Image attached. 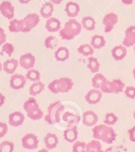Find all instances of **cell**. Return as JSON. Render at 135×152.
Returning a JSON list of instances; mask_svg holds the SVG:
<instances>
[{"label":"cell","instance_id":"48","mask_svg":"<svg viewBox=\"0 0 135 152\" xmlns=\"http://www.w3.org/2000/svg\"><path fill=\"white\" fill-rule=\"evenodd\" d=\"M4 102V96L1 94V104H0V105H1V106H2Z\"/></svg>","mask_w":135,"mask_h":152},{"label":"cell","instance_id":"23","mask_svg":"<svg viewBox=\"0 0 135 152\" xmlns=\"http://www.w3.org/2000/svg\"><path fill=\"white\" fill-rule=\"evenodd\" d=\"M70 56L69 50L66 47H59L54 52V57L58 62H65Z\"/></svg>","mask_w":135,"mask_h":152},{"label":"cell","instance_id":"9","mask_svg":"<svg viewBox=\"0 0 135 152\" xmlns=\"http://www.w3.org/2000/svg\"><path fill=\"white\" fill-rule=\"evenodd\" d=\"M27 78L25 76L22 74H12L10 80V87L14 90H19L21 88H23L24 86L26 84Z\"/></svg>","mask_w":135,"mask_h":152},{"label":"cell","instance_id":"37","mask_svg":"<svg viewBox=\"0 0 135 152\" xmlns=\"http://www.w3.org/2000/svg\"><path fill=\"white\" fill-rule=\"evenodd\" d=\"M14 144L10 141H3L0 144V152H13Z\"/></svg>","mask_w":135,"mask_h":152},{"label":"cell","instance_id":"19","mask_svg":"<svg viewBox=\"0 0 135 152\" xmlns=\"http://www.w3.org/2000/svg\"><path fill=\"white\" fill-rule=\"evenodd\" d=\"M44 143L47 150H52L56 148L59 143V139L55 134L47 133L44 137Z\"/></svg>","mask_w":135,"mask_h":152},{"label":"cell","instance_id":"25","mask_svg":"<svg viewBox=\"0 0 135 152\" xmlns=\"http://www.w3.org/2000/svg\"><path fill=\"white\" fill-rule=\"evenodd\" d=\"M62 117L63 121L65 122L66 123H68L69 127L75 126L76 124H77V123H79L80 119V117H79V116L73 114L70 112H65V111H64Z\"/></svg>","mask_w":135,"mask_h":152},{"label":"cell","instance_id":"26","mask_svg":"<svg viewBox=\"0 0 135 152\" xmlns=\"http://www.w3.org/2000/svg\"><path fill=\"white\" fill-rule=\"evenodd\" d=\"M53 12V4L51 1H47L40 8V15L43 18L49 19L51 17Z\"/></svg>","mask_w":135,"mask_h":152},{"label":"cell","instance_id":"30","mask_svg":"<svg viewBox=\"0 0 135 152\" xmlns=\"http://www.w3.org/2000/svg\"><path fill=\"white\" fill-rule=\"evenodd\" d=\"M81 24L83 28H85L87 31H91L95 29L96 22H95L94 19L91 16H85L82 19Z\"/></svg>","mask_w":135,"mask_h":152},{"label":"cell","instance_id":"18","mask_svg":"<svg viewBox=\"0 0 135 152\" xmlns=\"http://www.w3.org/2000/svg\"><path fill=\"white\" fill-rule=\"evenodd\" d=\"M63 137L65 141L70 142V143H74L77 141L78 138V131H77V126H72V127H68L64 131Z\"/></svg>","mask_w":135,"mask_h":152},{"label":"cell","instance_id":"14","mask_svg":"<svg viewBox=\"0 0 135 152\" xmlns=\"http://www.w3.org/2000/svg\"><path fill=\"white\" fill-rule=\"evenodd\" d=\"M98 115L93 111H87L82 114V124L88 127L95 126L98 122Z\"/></svg>","mask_w":135,"mask_h":152},{"label":"cell","instance_id":"49","mask_svg":"<svg viewBox=\"0 0 135 152\" xmlns=\"http://www.w3.org/2000/svg\"><path fill=\"white\" fill-rule=\"evenodd\" d=\"M49 150H47V148H42V149L39 150V151H38L37 152H48Z\"/></svg>","mask_w":135,"mask_h":152},{"label":"cell","instance_id":"11","mask_svg":"<svg viewBox=\"0 0 135 152\" xmlns=\"http://www.w3.org/2000/svg\"><path fill=\"white\" fill-rule=\"evenodd\" d=\"M102 96V92L99 89H90L85 96V99L90 105H96L100 102Z\"/></svg>","mask_w":135,"mask_h":152},{"label":"cell","instance_id":"10","mask_svg":"<svg viewBox=\"0 0 135 152\" xmlns=\"http://www.w3.org/2000/svg\"><path fill=\"white\" fill-rule=\"evenodd\" d=\"M35 56L31 53H27L22 55L19 57V65L25 70H30L34 68V65H35Z\"/></svg>","mask_w":135,"mask_h":152},{"label":"cell","instance_id":"51","mask_svg":"<svg viewBox=\"0 0 135 152\" xmlns=\"http://www.w3.org/2000/svg\"><path fill=\"white\" fill-rule=\"evenodd\" d=\"M133 116H134V118L135 119V111H134V114H133Z\"/></svg>","mask_w":135,"mask_h":152},{"label":"cell","instance_id":"13","mask_svg":"<svg viewBox=\"0 0 135 152\" xmlns=\"http://www.w3.org/2000/svg\"><path fill=\"white\" fill-rule=\"evenodd\" d=\"M123 45L126 48L135 45V25L128 27L126 30L125 38L123 41Z\"/></svg>","mask_w":135,"mask_h":152},{"label":"cell","instance_id":"32","mask_svg":"<svg viewBox=\"0 0 135 152\" xmlns=\"http://www.w3.org/2000/svg\"><path fill=\"white\" fill-rule=\"evenodd\" d=\"M77 50H78V52L80 54H82L85 57L92 56L93 54V53H94V48L92 47L90 44L81 45L77 48Z\"/></svg>","mask_w":135,"mask_h":152},{"label":"cell","instance_id":"5","mask_svg":"<svg viewBox=\"0 0 135 152\" xmlns=\"http://www.w3.org/2000/svg\"><path fill=\"white\" fill-rule=\"evenodd\" d=\"M23 108L26 111L28 117L31 120H39L44 117L43 111L39 108L36 99L34 96H31L25 101L23 105Z\"/></svg>","mask_w":135,"mask_h":152},{"label":"cell","instance_id":"41","mask_svg":"<svg viewBox=\"0 0 135 152\" xmlns=\"http://www.w3.org/2000/svg\"><path fill=\"white\" fill-rule=\"evenodd\" d=\"M7 131H8V127L7 123L0 122V137L2 138L3 137L5 136Z\"/></svg>","mask_w":135,"mask_h":152},{"label":"cell","instance_id":"39","mask_svg":"<svg viewBox=\"0 0 135 152\" xmlns=\"http://www.w3.org/2000/svg\"><path fill=\"white\" fill-rule=\"evenodd\" d=\"M13 51H14V46H13V44H11V43H4L2 47H1V55H2L4 53L9 57H10L13 53Z\"/></svg>","mask_w":135,"mask_h":152},{"label":"cell","instance_id":"50","mask_svg":"<svg viewBox=\"0 0 135 152\" xmlns=\"http://www.w3.org/2000/svg\"><path fill=\"white\" fill-rule=\"evenodd\" d=\"M133 75H134V80H135V67L133 70Z\"/></svg>","mask_w":135,"mask_h":152},{"label":"cell","instance_id":"27","mask_svg":"<svg viewBox=\"0 0 135 152\" xmlns=\"http://www.w3.org/2000/svg\"><path fill=\"white\" fill-rule=\"evenodd\" d=\"M105 43L106 41L103 36L96 34L91 37L90 44L94 49H100L105 45Z\"/></svg>","mask_w":135,"mask_h":152},{"label":"cell","instance_id":"34","mask_svg":"<svg viewBox=\"0 0 135 152\" xmlns=\"http://www.w3.org/2000/svg\"><path fill=\"white\" fill-rule=\"evenodd\" d=\"M25 77L27 78V80L31 82H37L40 80L41 76H40V73L39 72V71L32 68V69L28 70L26 74H25Z\"/></svg>","mask_w":135,"mask_h":152},{"label":"cell","instance_id":"7","mask_svg":"<svg viewBox=\"0 0 135 152\" xmlns=\"http://www.w3.org/2000/svg\"><path fill=\"white\" fill-rule=\"evenodd\" d=\"M22 145L28 150H35L38 148L39 140L36 135L29 133L25 134L22 139Z\"/></svg>","mask_w":135,"mask_h":152},{"label":"cell","instance_id":"52","mask_svg":"<svg viewBox=\"0 0 135 152\" xmlns=\"http://www.w3.org/2000/svg\"><path fill=\"white\" fill-rule=\"evenodd\" d=\"M98 152H105V151H103V150H100V151H98Z\"/></svg>","mask_w":135,"mask_h":152},{"label":"cell","instance_id":"33","mask_svg":"<svg viewBox=\"0 0 135 152\" xmlns=\"http://www.w3.org/2000/svg\"><path fill=\"white\" fill-rule=\"evenodd\" d=\"M87 152H98L102 150V145L98 140H93L86 145Z\"/></svg>","mask_w":135,"mask_h":152},{"label":"cell","instance_id":"8","mask_svg":"<svg viewBox=\"0 0 135 152\" xmlns=\"http://www.w3.org/2000/svg\"><path fill=\"white\" fill-rule=\"evenodd\" d=\"M117 22H118V16L116 13H110L105 15L102 19V25L105 27V32H111Z\"/></svg>","mask_w":135,"mask_h":152},{"label":"cell","instance_id":"45","mask_svg":"<svg viewBox=\"0 0 135 152\" xmlns=\"http://www.w3.org/2000/svg\"><path fill=\"white\" fill-rule=\"evenodd\" d=\"M122 2L123 3V4H128V5H129V4H131L132 3H133L134 0H121Z\"/></svg>","mask_w":135,"mask_h":152},{"label":"cell","instance_id":"42","mask_svg":"<svg viewBox=\"0 0 135 152\" xmlns=\"http://www.w3.org/2000/svg\"><path fill=\"white\" fill-rule=\"evenodd\" d=\"M128 134L129 135V140H130V141L135 142V126L128 131Z\"/></svg>","mask_w":135,"mask_h":152},{"label":"cell","instance_id":"16","mask_svg":"<svg viewBox=\"0 0 135 152\" xmlns=\"http://www.w3.org/2000/svg\"><path fill=\"white\" fill-rule=\"evenodd\" d=\"M25 121V115L20 111H15L8 116V123L13 127H18L23 124Z\"/></svg>","mask_w":135,"mask_h":152},{"label":"cell","instance_id":"40","mask_svg":"<svg viewBox=\"0 0 135 152\" xmlns=\"http://www.w3.org/2000/svg\"><path fill=\"white\" fill-rule=\"evenodd\" d=\"M125 95L128 98L131 99H135V87L134 86H128L126 88L124 91Z\"/></svg>","mask_w":135,"mask_h":152},{"label":"cell","instance_id":"24","mask_svg":"<svg viewBox=\"0 0 135 152\" xmlns=\"http://www.w3.org/2000/svg\"><path fill=\"white\" fill-rule=\"evenodd\" d=\"M107 82H108V80L102 74H99V73H96L91 80L93 88L99 89V90L106 84Z\"/></svg>","mask_w":135,"mask_h":152},{"label":"cell","instance_id":"29","mask_svg":"<svg viewBox=\"0 0 135 152\" xmlns=\"http://www.w3.org/2000/svg\"><path fill=\"white\" fill-rule=\"evenodd\" d=\"M45 89V85L42 82L37 81L34 82L29 88V93L32 96H35L39 94L42 91Z\"/></svg>","mask_w":135,"mask_h":152},{"label":"cell","instance_id":"22","mask_svg":"<svg viewBox=\"0 0 135 152\" xmlns=\"http://www.w3.org/2000/svg\"><path fill=\"white\" fill-rule=\"evenodd\" d=\"M111 55L116 61H120L127 55V49L124 45L115 46L111 50Z\"/></svg>","mask_w":135,"mask_h":152},{"label":"cell","instance_id":"15","mask_svg":"<svg viewBox=\"0 0 135 152\" xmlns=\"http://www.w3.org/2000/svg\"><path fill=\"white\" fill-rule=\"evenodd\" d=\"M124 88V83L122 80H119V79L108 81L107 94H117L123 91Z\"/></svg>","mask_w":135,"mask_h":152},{"label":"cell","instance_id":"43","mask_svg":"<svg viewBox=\"0 0 135 152\" xmlns=\"http://www.w3.org/2000/svg\"><path fill=\"white\" fill-rule=\"evenodd\" d=\"M6 41V35L4 34V31L3 28H0V45H2L3 43Z\"/></svg>","mask_w":135,"mask_h":152},{"label":"cell","instance_id":"54","mask_svg":"<svg viewBox=\"0 0 135 152\" xmlns=\"http://www.w3.org/2000/svg\"><path fill=\"white\" fill-rule=\"evenodd\" d=\"M134 152H135V151H134Z\"/></svg>","mask_w":135,"mask_h":152},{"label":"cell","instance_id":"35","mask_svg":"<svg viewBox=\"0 0 135 152\" xmlns=\"http://www.w3.org/2000/svg\"><path fill=\"white\" fill-rule=\"evenodd\" d=\"M118 120V117L114 114V113H107L105 116V118L103 120L104 124H106L108 126H114Z\"/></svg>","mask_w":135,"mask_h":152},{"label":"cell","instance_id":"28","mask_svg":"<svg viewBox=\"0 0 135 152\" xmlns=\"http://www.w3.org/2000/svg\"><path fill=\"white\" fill-rule=\"evenodd\" d=\"M9 31L11 33L22 32L23 28V19H13L10 22L8 25Z\"/></svg>","mask_w":135,"mask_h":152},{"label":"cell","instance_id":"53","mask_svg":"<svg viewBox=\"0 0 135 152\" xmlns=\"http://www.w3.org/2000/svg\"><path fill=\"white\" fill-rule=\"evenodd\" d=\"M134 53H135V45H134Z\"/></svg>","mask_w":135,"mask_h":152},{"label":"cell","instance_id":"3","mask_svg":"<svg viewBox=\"0 0 135 152\" xmlns=\"http://www.w3.org/2000/svg\"><path fill=\"white\" fill-rule=\"evenodd\" d=\"M65 106L60 101H56L50 104L47 108V113L45 116V120L49 125L59 123L64 113Z\"/></svg>","mask_w":135,"mask_h":152},{"label":"cell","instance_id":"44","mask_svg":"<svg viewBox=\"0 0 135 152\" xmlns=\"http://www.w3.org/2000/svg\"><path fill=\"white\" fill-rule=\"evenodd\" d=\"M105 152H120V149H119V148H117V147L111 146L107 148L105 151Z\"/></svg>","mask_w":135,"mask_h":152},{"label":"cell","instance_id":"31","mask_svg":"<svg viewBox=\"0 0 135 152\" xmlns=\"http://www.w3.org/2000/svg\"><path fill=\"white\" fill-rule=\"evenodd\" d=\"M99 62H98V59L96 57L93 56H90L88 58V68L90 70V71L93 74H96L98 73L99 70Z\"/></svg>","mask_w":135,"mask_h":152},{"label":"cell","instance_id":"6","mask_svg":"<svg viewBox=\"0 0 135 152\" xmlns=\"http://www.w3.org/2000/svg\"><path fill=\"white\" fill-rule=\"evenodd\" d=\"M39 21V16L37 13H32L28 14L23 19V28H22V32H30L33 28H34L38 25Z\"/></svg>","mask_w":135,"mask_h":152},{"label":"cell","instance_id":"46","mask_svg":"<svg viewBox=\"0 0 135 152\" xmlns=\"http://www.w3.org/2000/svg\"><path fill=\"white\" fill-rule=\"evenodd\" d=\"M62 1H63V0H50V1H51V2L53 3V4H61Z\"/></svg>","mask_w":135,"mask_h":152},{"label":"cell","instance_id":"1","mask_svg":"<svg viewBox=\"0 0 135 152\" xmlns=\"http://www.w3.org/2000/svg\"><path fill=\"white\" fill-rule=\"evenodd\" d=\"M92 133L94 139L102 141L107 144L113 143L117 138V134L113 128L106 124L96 126L92 129Z\"/></svg>","mask_w":135,"mask_h":152},{"label":"cell","instance_id":"17","mask_svg":"<svg viewBox=\"0 0 135 152\" xmlns=\"http://www.w3.org/2000/svg\"><path fill=\"white\" fill-rule=\"evenodd\" d=\"M80 11V7L77 2L74 1H68L66 3L65 7V12L67 16L71 19H74L78 16Z\"/></svg>","mask_w":135,"mask_h":152},{"label":"cell","instance_id":"36","mask_svg":"<svg viewBox=\"0 0 135 152\" xmlns=\"http://www.w3.org/2000/svg\"><path fill=\"white\" fill-rule=\"evenodd\" d=\"M45 46L47 49H54L58 45V40L53 36H49L45 40Z\"/></svg>","mask_w":135,"mask_h":152},{"label":"cell","instance_id":"20","mask_svg":"<svg viewBox=\"0 0 135 152\" xmlns=\"http://www.w3.org/2000/svg\"><path fill=\"white\" fill-rule=\"evenodd\" d=\"M19 65V62L17 59H7L2 65L3 71H5L8 74H13L15 71H16V70L17 69Z\"/></svg>","mask_w":135,"mask_h":152},{"label":"cell","instance_id":"4","mask_svg":"<svg viewBox=\"0 0 135 152\" xmlns=\"http://www.w3.org/2000/svg\"><path fill=\"white\" fill-rule=\"evenodd\" d=\"M73 87H74V82L68 77H62L53 80L47 86L49 91L55 94L59 93H67L71 91Z\"/></svg>","mask_w":135,"mask_h":152},{"label":"cell","instance_id":"38","mask_svg":"<svg viewBox=\"0 0 135 152\" xmlns=\"http://www.w3.org/2000/svg\"><path fill=\"white\" fill-rule=\"evenodd\" d=\"M87 144L82 141H76L72 146V152H87L86 150Z\"/></svg>","mask_w":135,"mask_h":152},{"label":"cell","instance_id":"2","mask_svg":"<svg viewBox=\"0 0 135 152\" xmlns=\"http://www.w3.org/2000/svg\"><path fill=\"white\" fill-rule=\"evenodd\" d=\"M82 26L75 19H70L59 31V37L63 40H72L81 33Z\"/></svg>","mask_w":135,"mask_h":152},{"label":"cell","instance_id":"47","mask_svg":"<svg viewBox=\"0 0 135 152\" xmlns=\"http://www.w3.org/2000/svg\"><path fill=\"white\" fill-rule=\"evenodd\" d=\"M31 0H19V2L20 3V4H28V3H29L30 1H31Z\"/></svg>","mask_w":135,"mask_h":152},{"label":"cell","instance_id":"21","mask_svg":"<svg viewBox=\"0 0 135 152\" xmlns=\"http://www.w3.org/2000/svg\"><path fill=\"white\" fill-rule=\"evenodd\" d=\"M45 28L48 32L54 33L60 31L61 22L58 19L54 17H50L47 19L45 23Z\"/></svg>","mask_w":135,"mask_h":152},{"label":"cell","instance_id":"12","mask_svg":"<svg viewBox=\"0 0 135 152\" xmlns=\"http://www.w3.org/2000/svg\"><path fill=\"white\" fill-rule=\"evenodd\" d=\"M0 12L4 18L10 20L14 17L15 8L10 1H4L0 4Z\"/></svg>","mask_w":135,"mask_h":152}]
</instances>
